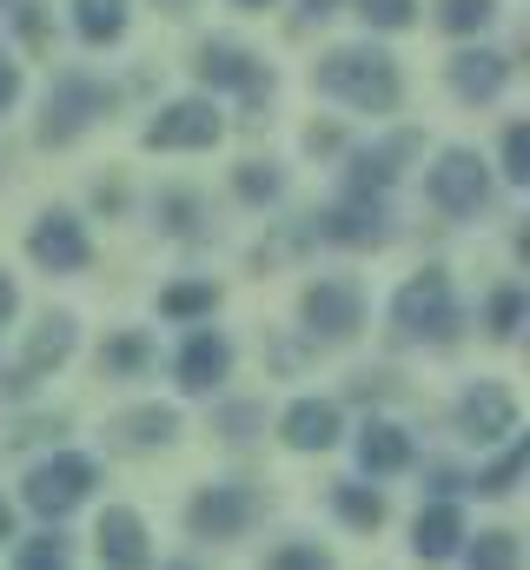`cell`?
Instances as JSON below:
<instances>
[{
    "label": "cell",
    "instance_id": "6da1fadb",
    "mask_svg": "<svg viewBox=\"0 0 530 570\" xmlns=\"http://www.w3.org/2000/svg\"><path fill=\"white\" fill-rule=\"evenodd\" d=\"M312 80H318V94H332V100H345L359 114H392L398 94H404L392 53H379V47H332Z\"/></svg>",
    "mask_w": 530,
    "mask_h": 570
},
{
    "label": "cell",
    "instance_id": "7a4b0ae2",
    "mask_svg": "<svg viewBox=\"0 0 530 570\" xmlns=\"http://www.w3.org/2000/svg\"><path fill=\"white\" fill-rule=\"evenodd\" d=\"M392 325H398V338H431V345H444V338L458 332L451 279H444V273H418V279H404L398 285V298H392Z\"/></svg>",
    "mask_w": 530,
    "mask_h": 570
},
{
    "label": "cell",
    "instance_id": "3957f363",
    "mask_svg": "<svg viewBox=\"0 0 530 570\" xmlns=\"http://www.w3.org/2000/svg\"><path fill=\"white\" fill-rule=\"evenodd\" d=\"M94 458H80V451H60V458H47L33 478H27V504L47 518V524H60L67 511H80L87 498H94Z\"/></svg>",
    "mask_w": 530,
    "mask_h": 570
},
{
    "label": "cell",
    "instance_id": "277c9868",
    "mask_svg": "<svg viewBox=\"0 0 530 570\" xmlns=\"http://www.w3.org/2000/svg\"><path fill=\"white\" fill-rule=\"evenodd\" d=\"M107 87L100 80H87V73H60L53 80V94H47V120H40V140L47 146H67V140H80L100 114H107Z\"/></svg>",
    "mask_w": 530,
    "mask_h": 570
},
{
    "label": "cell",
    "instance_id": "5b68a950",
    "mask_svg": "<svg viewBox=\"0 0 530 570\" xmlns=\"http://www.w3.org/2000/svg\"><path fill=\"white\" fill-rule=\"evenodd\" d=\"M219 134H226V120H219L213 100H173V107H159V120H146V146H153V153L213 146Z\"/></svg>",
    "mask_w": 530,
    "mask_h": 570
},
{
    "label": "cell",
    "instance_id": "8992f818",
    "mask_svg": "<svg viewBox=\"0 0 530 570\" xmlns=\"http://www.w3.org/2000/svg\"><path fill=\"white\" fill-rule=\"evenodd\" d=\"M484 193H491V179H484V159L471 153V146H451V153H438V166H431V206H444V213H478L484 206Z\"/></svg>",
    "mask_w": 530,
    "mask_h": 570
},
{
    "label": "cell",
    "instance_id": "52a82bcc",
    "mask_svg": "<svg viewBox=\"0 0 530 570\" xmlns=\"http://www.w3.org/2000/svg\"><path fill=\"white\" fill-rule=\"evenodd\" d=\"M458 431L471 438V444H498V438H511L518 431V399L504 392V385H471L464 399H458Z\"/></svg>",
    "mask_w": 530,
    "mask_h": 570
},
{
    "label": "cell",
    "instance_id": "ba28073f",
    "mask_svg": "<svg viewBox=\"0 0 530 570\" xmlns=\"http://www.w3.org/2000/svg\"><path fill=\"white\" fill-rule=\"evenodd\" d=\"M27 253H33L47 273H80V266L94 259V246H87V233H80L73 213H47V219L27 233Z\"/></svg>",
    "mask_w": 530,
    "mask_h": 570
},
{
    "label": "cell",
    "instance_id": "9c48e42d",
    "mask_svg": "<svg viewBox=\"0 0 530 570\" xmlns=\"http://www.w3.org/2000/svg\"><path fill=\"white\" fill-rule=\"evenodd\" d=\"M359 318H365V305H359V285L352 279H318L305 292V325L318 338H352Z\"/></svg>",
    "mask_w": 530,
    "mask_h": 570
},
{
    "label": "cell",
    "instance_id": "30bf717a",
    "mask_svg": "<svg viewBox=\"0 0 530 570\" xmlns=\"http://www.w3.org/2000/svg\"><path fill=\"white\" fill-rule=\"evenodd\" d=\"M193 67H199V80H206V87H246L253 100H259V94H272V73H265L246 47H233V40H206Z\"/></svg>",
    "mask_w": 530,
    "mask_h": 570
},
{
    "label": "cell",
    "instance_id": "8fae6325",
    "mask_svg": "<svg viewBox=\"0 0 530 570\" xmlns=\"http://www.w3.org/2000/svg\"><path fill=\"white\" fill-rule=\"evenodd\" d=\"M246 518H253V491H239V484H213V491H199L193 511H186L193 538H239Z\"/></svg>",
    "mask_w": 530,
    "mask_h": 570
},
{
    "label": "cell",
    "instance_id": "7c38bea8",
    "mask_svg": "<svg viewBox=\"0 0 530 570\" xmlns=\"http://www.w3.org/2000/svg\"><path fill=\"white\" fill-rule=\"evenodd\" d=\"M325 239H338V246H385L392 239L385 199H345L338 213H325Z\"/></svg>",
    "mask_w": 530,
    "mask_h": 570
},
{
    "label": "cell",
    "instance_id": "4fadbf2b",
    "mask_svg": "<svg viewBox=\"0 0 530 570\" xmlns=\"http://www.w3.org/2000/svg\"><path fill=\"white\" fill-rule=\"evenodd\" d=\"M504 80H511V60H504V53H491V47H464V53H451V87H458L464 100H498Z\"/></svg>",
    "mask_w": 530,
    "mask_h": 570
},
{
    "label": "cell",
    "instance_id": "5bb4252c",
    "mask_svg": "<svg viewBox=\"0 0 530 570\" xmlns=\"http://www.w3.org/2000/svg\"><path fill=\"white\" fill-rule=\"evenodd\" d=\"M94 538H100V564L107 570H146V524H139V511L114 504Z\"/></svg>",
    "mask_w": 530,
    "mask_h": 570
},
{
    "label": "cell",
    "instance_id": "9a60e30c",
    "mask_svg": "<svg viewBox=\"0 0 530 570\" xmlns=\"http://www.w3.org/2000/svg\"><path fill=\"white\" fill-rule=\"evenodd\" d=\"M226 372H233V345H226L219 332H193L186 352H179V385H186V392H213Z\"/></svg>",
    "mask_w": 530,
    "mask_h": 570
},
{
    "label": "cell",
    "instance_id": "2e32d148",
    "mask_svg": "<svg viewBox=\"0 0 530 570\" xmlns=\"http://www.w3.org/2000/svg\"><path fill=\"white\" fill-rule=\"evenodd\" d=\"M278 431H285L292 451H332V444H338V405H332V399H298Z\"/></svg>",
    "mask_w": 530,
    "mask_h": 570
},
{
    "label": "cell",
    "instance_id": "e0dca14e",
    "mask_svg": "<svg viewBox=\"0 0 530 570\" xmlns=\"http://www.w3.org/2000/svg\"><path fill=\"white\" fill-rule=\"evenodd\" d=\"M458 544H464V518H458V504H431V511H418L411 551H418L424 564H444V558H458Z\"/></svg>",
    "mask_w": 530,
    "mask_h": 570
},
{
    "label": "cell",
    "instance_id": "ac0fdd59",
    "mask_svg": "<svg viewBox=\"0 0 530 570\" xmlns=\"http://www.w3.org/2000/svg\"><path fill=\"white\" fill-rule=\"evenodd\" d=\"M359 464H365L372 478H392V471L411 464V438L398 425H385V419H372V425L359 431Z\"/></svg>",
    "mask_w": 530,
    "mask_h": 570
},
{
    "label": "cell",
    "instance_id": "d6986e66",
    "mask_svg": "<svg viewBox=\"0 0 530 570\" xmlns=\"http://www.w3.org/2000/svg\"><path fill=\"white\" fill-rule=\"evenodd\" d=\"M73 358V318L67 312H47L27 338V372H60Z\"/></svg>",
    "mask_w": 530,
    "mask_h": 570
},
{
    "label": "cell",
    "instance_id": "ffe728a7",
    "mask_svg": "<svg viewBox=\"0 0 530 570\" xmlns=\"http://www.w3.org/2000/svg\"><path fill=\"white\" fill-rule=\"evenodd\" d=\"M73 27L87 47H114L127 33V0H73Z\"/></svg>",
    "mask_w": 530,
    "mask_h": 570
},
{
    "label": "cell",
    "instance_id": "44dd1931",
    "mask_svg": "<svg viewBox=\"0 0 530 570\" xmlns=\"http://www.w3.org/2000/svg\"><path fill=\"white\" fill-rule=\"evenodd\" d=\"M338 518H345L352 531H379V524H385V498H379L372 484H338Z\"/></svg>",
    "mask_w": 530,
    "mask_h": 570
},
{
    "label": "cell",
    "instance_id": "7402d4cb",
    "mask_svg": "<svg viewBox=\"0 0 530 570\" xmlns=\"http://www.w3.org/2000/svg\"><path fill=\"white\" fill-rule=\"evenodd\" d=\"M471 570H524L518 531H478V544H471Z\"/></svg>",
    "mask_w": 530,
    "mask_h": 570
},
{
    "label": "cell",
    "instance_id": "603a6c76",
    "mask_svg": "<svg viewBox=\"0 0 530 570\" xmlns=\"http://www.w3.org/2000/svg\"><path fill=\"white\" fill-rule=\"evenodd\" d=\"M173 431H179V419H173L166 405H146V412H127V419H120V438H127V444H166Z\"/></svg>",
    "mask_w": 530,
    "mask_h": 570
},
{
    "label": "cell",
    "instance_id": "cb8c5ba5",
    "mask_svg": "<svg viewBox=\"0 0 530 570\" xmlns=\"http://www.w3.org/2000/svg\"><path fill=\"white\" fill-rule=\"evenodd\" d=\"M13 570H73V551H67V538L40 531V538H27V544H20Z\"/></svg>",
    "mask_w": 530,
    "mask_h": 570
},
{
    "label": "cell",
    "instance_id": "d4e9b609",
    "mask_svg": "<svg viewBox=\"0 0 530 570\" xmlns=\"http://www.w3.org/2000/svg\"><path fill=\"white\" fill-rule=\"evenodd\" d=\"M392 186V153H359L352 159V199H379Z\"/></svg>",
    "mask_w": 530,
    "mask_h": 570
},
{
    "label": "cell",
    "instance_id": "484cf974",
    "mask_svg": "<svg viewBox=\"0 0 530 570\" xmlns=\"http://www.w3.org/2000/svg\"><path fill=\"white\" fill-rule=\"evenodd\" d=\"M491 13H498V0H438V27H451V33H478V27H491Z\"/></svg>",
    "mask_w": 530,
    "mask_h": 570
},
{
    "label": "cell",
    "instance_id": "4316f807",
    "mask_svg": "<svg viewBox=\"0 0 530 570\" xmlns=\"http://www.w3.org/2000/svg\"><path fill=\"white\" fill-rule=\"evenodd\" d=\"M213 305H219L213 285H173V292H159V312H166V318H199V312H213Z\"/></svg>",
    "mask_w": 530,
    "mask_h": 570
},
{
    "label": "cell",
    "instance_id": "83f0119b",
    "mask_svg": "<svg viewBox=\"0 0 530 570\" xmlns=\"http://www.w3.org/2000/svg\"><path fill=\"white\" fill-rule=\"evenodd\" d=\"M518 325H524V292L498 285L491 292V338H518Z\"/></svg>",
    "mask_w": 530,
    "mask_h": 570
},
{
    "label": "cell",
    "instance_id": "f1b7e54d",
    "mask_svg": "<svg viewBox=\"0 0 530 570\" xmlns=\"http://www.w3.org/2000/svg\"><path fill=\"white\" fill-rule=\"evenodd\" d=\"M518 471H524V444H511V451L478 478V491H484V498H511V491H518Z\"/></svg>",
    "mask_w": 530,
    "mask_h": 570
},
{
    "label": "cell",
    "instance_id": "f546056e",
    "mask_svg": "<svg viewBox=\"0 0 530 570\" xmlns=\"http://www.w3.org/2000/svg\"><path fill=\"white\" fill-rule=\"evenodd\" d=\"M153 358V345L139 338V332H127V338H107V352H100V372H139Z\"/></svg>",
    "mask_w": 530,
    "mask_h": 570
},
{
    "label": "cell",
    "instance_id": "4dcf8cb0",
    "mask_svg": "<svg viewBox=\"0 0 530 570\" xmlns=\"http://www.w3.org/2000/svg\"><path fill=\"white\" fill-rule=\"evenodd\" d=\"M359 13H365V27L398 33V27H411V20H418V0H359Z\"/></svg>",
    "mask_w": 530,
    "mask_h": 570
},
{
    "label": "cell",
    "instance_id": "1f68e13d",
    "mask_svg": "<svg viewBox=\"0 0 530 570\" xmlns=\"http://www.w3.org/2000/svg\"><path fill=\"white\" fill-rule=\"evenodd\" d=\"M504 179H518V186L530 179V127H524V120H518V127H504Z\"/></svg>",
    "mask_w": 530,
    "mask_h": 570
},
{
    "label": "cell",
    "instance_id": "d6a6232c",
    "mask_svg": "<svg viewBox=\"0 0 530 570\" xmlns=\"http://www.w3.org/2000/svg\"><path fill=\"white\" fill-rule=\"evenodd\" d=\"M265 570H332V558H325L318 544H285V551H272Z\"/></svg>",
    "mask_w": 530,
    "mask_h": 570
},
{
    "label": "cell",
    "instance_id": "836d02e7",
    "mask_svg": "<svg viewBox=\"0 0 530 570\" xmlns=\"http://www.w3.org/2000/svg\"><path fill=\"white\" fill-rule=\"evenodd\" d=\"M239 193H246V199H272V193H278V173H272V166H239Z\"/></svg>",
    "mask_w": 530,
    "mask_h": 570
},
{
    "label": "cell",
    "instance_id": "e575fe53",
    "mask_svg": "<svg viewBox=\"0 0 530 570\" xmlns=\"http://www.w3.org/2000/svg\"><path fill=\"white\" fill-rule=\"evenodd\" d=\"M13 100H20V67H13V60L0 53V114H7Z\"/></svg>",
    "mask_w": 530,
    "mask_h": 570
},
{
    "label": "cell",
    "instance_id": "d590c367",
    "mask_svg": "<svg viewBox=\"0 0 530 570\" xmlns=\"http://www.w3.org/2000/svg\"><path fill=\"white\" fill-rule=\"evenodd\" d=\"M20 27H27V40H33V47H47V20H40V0H27V7H20Z\"/></svg>",
    "mask_w": 530,
    "mask_h": 570
},
{
    "label": "cell",
    "instance_id": "8d00e7d4",
    "mask_svg": "<svg viewBox=\"0 0 530 570\" xmlns=\"http://www.w3.org/2000/svg\"><path fill=\"white\" fill-rule=\"evenodd\" d=\"M13 305H20V292H13V279H7V273H0V325L13 318Z\"/></svg>",
    "mask_w": 530,
    "mask_h": 570
},
{
    "label": "cell",
    "instance_id": "74e56055",
    "mask_svg": "<svg viewBox=\"0 0 530 570\" xmlns=\"http://www.w3.org/2000/svg\"><path fill=\"white\" fill-rule=\"evenodd\" d=\"M0 538H13V504L0 498Z\"/></svg>",
    "mask_w": 530,
    "mask_h": 570
},
{
    "label": "cell",
    "instance_id": "f35d334b",
    "mask_svg": "<svg viewBox=\"0 0 530 570\" xmlns=\"http://www.w3.org/2000/svg\"><path fill=\"white\" fill-rule=\"evenodd\" d=\"M233 7H272V0H233Z\"/></svg>",
    "mask_w": 530,
    "mask_h": 570
}]
</instances>
